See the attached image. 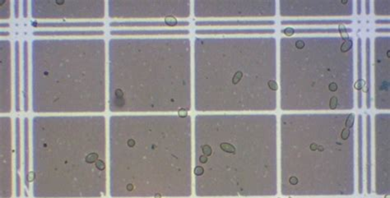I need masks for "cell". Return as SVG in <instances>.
Masks as SVG:
<instances>
[{"mask_svg": "<svg viewBox=\"0 0 390 198\" xmlns=\"http://www.w3.org/2000/svg\"><path fill=\"white\" fill-rule=\"evenodd\" d=\"M277 116L196 113L193 119L194 196L270 198L279 195Z\"/></svg>", "mask_w": 390, "mask_h": 198, "instance_id": "6da1fadb", "label": "cell"}, {"mask_svg": "<svg viewBox=\"0 0 390 198\" xmlns=\"http://www.w3.org/2000/svg\"><path fill=\"white\" fill-rule=\"evenodd\" d=\"M108 151L109 198L194 196L190 113L111 115Z\"/></svg>", "mask_w": 390, "mask_h": 198, "instance_id": "7a4b0ae2", "label": "cell"}, {"mask_svg": "<svg viewBox=\"0 0 390 198\" xmlns=\"http://www.w3.org/2000/svg\"><path fill=\"white\" fill-rule=\"evenodd\" d=\"M31 129V198L109 197L104 116H38Z\"/></svg>", "mask_w": 390, "mask_h": 198, "instance_id": "3957f363", "label": "cell"}, {"mask_svg": "<svg viewBox=\"0 0 390 198\" xmlns=\"http://www.w3.org/2000/svg\"><path fill=\"white\" fill-rule=\"evenodd\" d=\"M1 188L0 198L15 197V180L12 171V125L8 119H2L1 126Z\"/></svg>", "mask_w": 390, "mask_h": 198, "instance_id": "277c9868", "label": "cell"}, {"mask_svg": "<svg viewBox=\"0 0 390 198\" xmlns=\"http://www.w3.org/2000/svg\"><path fill=\"white\" fill-rule=\"evenodd\" d=\"M197 27H215V26H232V28H246L249 26H271L275 25L272 20H198L194 22Z\"/></svg>", "mask_w": 390, "mask_h": 198, "instance_id": "5b68a950", "label": "cell"}, {"mask_svg": "<svg viewBox=\"0 0 390 198\" xmlns=\"http://www.w3.org/2000/svg\"><path fill=\"white\" fill-rule=\"evenodd\" d=\"M275 33V30L272 28H225L208 29L198 28L194 31L197 36L208 35H272Z\"/></svg>", "mask_w": 390, "mask_h": 198, "instance_id": "8992f818", "label": "cell"}, {"mask_svg": "<svg viewBox=\"0 0 390 198\" xmlns=\"http://www.w3.org/2000/svg\"><path fill=\"white\" fill-rule=\"evenodd\" d=\"M244 75H245V73L241 70V69H239V70H236L234 74H233V76H232V78H231V84L233 85H237L238 84H240L241 81H242V80H243V77H244Z\"/></svg>", "mask_w": 390, "mask_h": 198, "instance_id": "52a82bcc", "label": "cell"}, {"mask_svg": "<svg viewBox=\"0 0 390 198\" xmlns=\"http://www.w3.org/2000/svg\"><path fill=\"white\" fill-rule=\"evenodd\" d=\"M338 31L340 32L342 37L345 40V41L349 40V35H348V33H347V28L345 27L343 25H340L339 26Z\"/></svg>", "mask_w": 390, "mask_h": 198, "instance_id": "ba28073f", "label": "cell"}, {"mask_svg": "<svg viewBox=\"0 0 390 198\" xmlns=\"http://www.w3.org/2000/svg\"><path fill=\"white\" fill-rule=\"evenodd\" d=\"M351 46H352V41H351V40L349 39L348 40H346L344 43H343V45H342V47H341V51H342V53H345V52L349 50L351 48Z\"/></svg>", "mask_w": 390, "mask_h": 198, "instance_id": "9c48e42d", "label": "cell"}, {"mask_svg": "<svg viewBox=\"0 0 390 198\" xmlns=\"http://www.w3.org/2000/svg\"><path fill=\"white\" fill-rule=\"evenodd\" d=\"M338 98L336 96H333L331 98V100H330V101H329V108L331 109V110H334V109H336L337 108H338Z\"/></svg>", "mask_w": 390, "mask_h": 198, "instance_id": "30bf717a", "label": "cell"}, {"mask_svg": "<svg viewBox=\"0 0 390 198\" xmlns=\"http://www.w3.org/2000/svg\"><path fill=\"white\" fill-rule=\"evenodd\" d=\"M296 47L299 49V50H300V49H303L304 47V41H302V40H298V41H296Z\"/></svg>", "mask_w": 390, "mask_h": 198, "instance_id": "8fae6325", "label": "cell"}, {"mask_svg": "<svg viewBox=\"0 0 390 198\" xmlns=\"http://www.w3.org/2000/svg\"><path fill=\"white\" fill-rule=\"evenodd\" d=\"M328 88H329V90L331 91H336L338 90V85L336 83H334V82H332V83H330L329 85H328Z\"/></svg>", "mask_w": 390, "mask_h": 198, "instance_id": "7c38bea8", "label": "cell"}, {"mask_svg": "<svg viewBox=\"0 0 390 198\" xmlns=\"http://www.w3.org/2000/svg\"><path fill=\"white\" fill-rule=\"evenodd\" d=\"M281 198V197H278ZM281 198H354V197H281Z\"/></svg>", "mask_w": 390, "mask_h": 198, "instance_id": "4fadbf2b", "label": "cell"}, {"mask_svg": "<svg viewBox=\"0 0 390 198\" xmlns=\"http://www.w3.org/2000/svg\"><path fill=\"white\" fill-rule=\"evenodd\" d=\"M270 198H278V197H270Z\"/></svg>", "mask_w": 390, "mask_h": 198, "instance_id": "5bb4252c", "label": "cell"}]
</instances>
